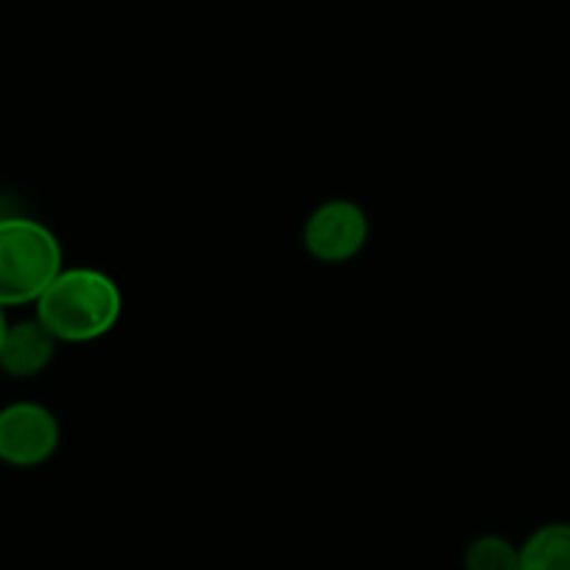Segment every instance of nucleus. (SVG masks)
I'll list each match as a JSON object with an SVG mask.
<instances>
[{"label": "nucleus", "mask_w": 570, "mask_h": 570, "mask_svg": "<svg viewBox=\"0 0 570 570\" xmlns=\"http://www.w3.org/2000/svg\"><path fill=\"white\" fill-rule=\"evenodd\" d=\"M120 288L98 268H62L37 299V320L57 342L81 344L107 336L120 320Z\"/></svg>", "instance_id": "1"}, {"label": "nucleus", "mask_w": 570, "mask_h": 570, "mask_svg": "<svg viewBox=\"0 0 570 570\" xmlns=\"http://www.w3.org/2000/svg\"><path fill=\"white\" fill-rule=\"evenodd\" d=\"M62 272V246L35 218H0V305H29Z\"/></svg>", "instance_id": "2"}, {"label": "nucleus", "mask_w": 570, "mask_h": 570, "mask_svg": "<svg viewBox=\"0 0 570 570\" xmlns=\"http://www.w3.org/2000/svg\"><path fill=\"white\" fill-rule=\"evenodd\" d=\"M62 431L46 405L12 403L0 409V462L12 468H40L57 453Z\"/></svg>", "instance_id": "3"}, {"label": "nucleus", "mask_w": 570, "mask_h": 570, "mask_svg": "<svg viewBox=\"0 0 570 570\" xmlns=\"http://www.w3.org/2000/svg\"><path fill=\"white\" fill-rule=\"evenodd\" d=\"M370 238V218L355 202L331 199L311 213L305 224V249L322 263L353 261Z\"/></svg>", "instance_id": "4"}, {"label": "nucleus", "mask_w": 570, "mask_h": 570, "mask_svg": "<svg viewBox=\"0 0 570 570\" xmlns=\"http://www.w3.org/2000/svg\"><path fill=\"white\" fill-rule=\"evenodd\" d=\"M57 344V338L46 331L40 320L9 325L7 342L0 350V370L12 377L40 375L51 364Z\"/></svg>", "instance_id": "5"}, {"label": "nucleus", "mask_w": 570, "mask_h": 570, "mask_svg": "<svg viewBox=\"0 0 570 570\" xmlns=\"http://www.w3.org/2000/svg\"><path fill=\"white\" fill-rule=\"evenodd\" d=\"M520 570H570V523H546L520 546Z\"/></svg>", "instance_id": "6"}, {"label": "nucleus", "mask_w": 570, "mask_h": 570, "mask_svg": "<svg viewBox=\"0 0 570 570\" xmlns=\"http://www.w3.org/2000/svg\"><path fill=\"white\" fill-rule=\"evenodd\" d=\"M464 570H520V548L501 534H481L464 551Z\"/></svg>", "instance_id": "7"}, {"label": "nucleus", "mask_w": 570, "mask_h": 570, "mask_svg": "<svg viewBox=\"0 0 570 570\" xmlns=\"http://www.w3.org/2000/svg\"><path fill=\"white\" fill-rule=\"evenodd\" d=\"M9 333V320H7V308L0 305V350H3V342H7Z\"/></svg>", "instance_id": "8"}]
</instances>
